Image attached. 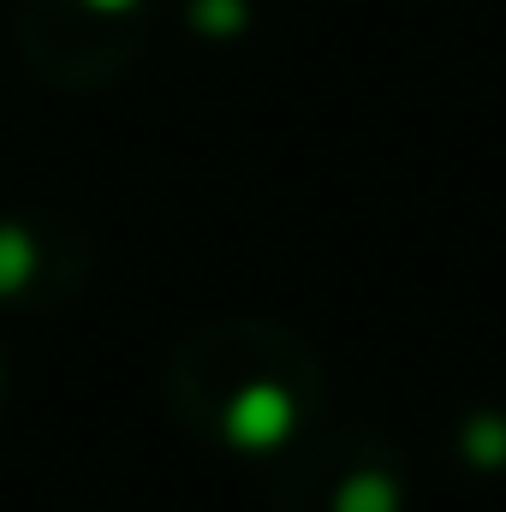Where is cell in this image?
Returning a JSON list of instances; mask_svg holds the SVG:
<instances>
[{
    "mask_svg": "<svg viewBox=\"0 0 506 512\" xmlns=\"http://www.w3.org/2000/svg\"><path fill=\"white\" fill-rule=\"evenodd\" d=\"M36 268V245L18 221H0V298H12Z\"/></svg>",
    "mask_w": 506,
    "mask_h": 512,
    "instance_id": "6da1fadb",
    "label": "cell"
},
{
    "mask_svg": "<svg viewBox=\"0 0 506 512\" xmlns=\"http://www.w3.org/2000/svg\"><path fill=\"white\" fill-rule=\"evenodd\" d=\"M84 6H96V12H131L137 0H84Z\"/></svg>",
    "mask_w": 506,
    "mask_h": 512,
    "instance_id": "3957f363",
    "label": "cell"
},
{
    "mask_svg": "<svg viewBox=\"0 0 506 512\" xmlns=\"http://www.w3.org/2000/svg\"><path fill=\"white\" fill-rule=\"evenodd\" d=\"M239 18H245L239 0H197V24L203 30H239Z\"/></svg>",
    "mask_w": 506,
    "mask_h": 512,
    "instance_id": "7a4b0ae2",
    "label": "cell"
}]
</instances>
